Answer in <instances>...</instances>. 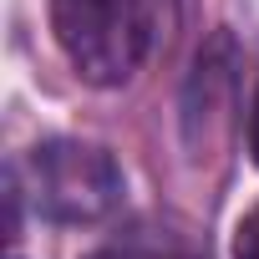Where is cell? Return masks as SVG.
Here are the masks:
<instances>
[{
  "mask_svg": "<svg viewBox=\"0 0 259 259\" xmlns=\"http://www.w3.org/2000/svg\"><path fill=\"white\" fill-rule=\"evenodd\" d=\"M51 31L71 71L92 87H122L148 56V0H51Z\"/></svg>",
  "mask_w": 259,
  "mask_h": 259,
  "instance_id": "6da1fadb",
  "label": "cell"
},
{
  "mask_svg": "<svg viewBox=\"0 0 259 259\" xmlns=\"http://www.w3.org/2000/svg\"><path fill=\"white\" fill-rule=\"evenodd\" d=\"M26 188L51 224H102L122 208V168L107 148L81 138H51L26 153Z\"/></svg>",
  "mask_w": 259,
  "mask_h": 259,
  "instance_id": "7a4b0ae2",
  "label": "cell"
},
{
  "mask_svg": "<svg viewBox=\"0 0 259 259\" xmlns=\"http://www.w3.org/2000/svg\"><path fill=\"white\" fill-rule=\"evenodd\" d=\"M234 259H259V208H249L234 229Z\"/></svg>",
  "mask_w": 259,
  "mask_h": 259,
  "instance_id": "3957f363",
  "label": "cell"
},
{
  "mask_svg": "<svg viewBox=\"0 0 259 259\" xmlns=\"http://www.w3.org/2000/svg\"><path fill=\"white\" fill-rule=\"evenodd\" d=\"M249 158L259 168V92H254V107H249Z\"/></svg>",
  "mask_w": 259,
  "mask_h": 259,
  "instance_id": "277c9868",
  "label": "cell"
},
{
  "mask_svg": "<svg viewBox=\"0 0 259 259\" xmlns=\"http://www.w3.org/2000/svg\"><path fill=\"white\" fill-rule=\"evenodd\" d=\"M87 259H143V254H133V249H92Z\"/></svg>",
  "mask_w": 259,
  "mask_h": 259,
  "instance_id": "5b68a950",
  "label": "cell"
},
{
  "mask_svg": "<svg viewBox=\"0 0 259 259\" xmlns=\"http://www.w3.org/2000/svg\"><path fill=\"white\" fill-rule=\"evenodd\" d=\"M158 259H198V254H158Z\"/></svg>",
  "mask_w": 259,
  "mask_h": 259,
  "instance_id": "8992f818",
  "label": "cell"
}]
</instances>
